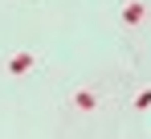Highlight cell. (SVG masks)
I'll use <instances>...</instances> for the list:
<instances>
[{
    "label": "cell",
    "mask_w": 151,
    "mask_h": 139,
    "mask_svg": "<svg viewBox=\"0 0 151 139\" xmlns=\"http://www.w3.org/2000/svg\"><path fill=\"white\" fill-rule=\"evenodd\" d=\"M74 106H78V111H94V106H98V94H94V90H78L74 94Z\"/></svg>",
    "instance_id": "obj_3"
},
{
    "label": "cell",
    "mask_w": 151,
    "mask_h": 139,
    "mask_svg": "<svg viewBox=\"0 0 151 139\" xmlns=\"http://www.w3.org/2000/svg\"><path fill=\"white\" fill-rule=\"evenodd\" d=\"M33 62H37L33 53H12V57H8V74H12V78H25L29 70H33Z\"/></svg>",
    "instance_id": "obj_2"
},
{
    "label": "cell",
    "mask_w": 151,
    "mask_h": 139,
    "mask_svg": "<svg viewBox=\"0 0 151 139\" xmlns=\"http://www.w3.org/2000/svg\"><path fill=\"white\" fill-rule=\"evenodd\" d=\"M135 106L147 111V106H151V90H139V94H135Z\"/></svg>",
    "instance_id": "obj_4"
},
{
    "label": "cell",
    "mask_w": 151,
    "mask_h": 139,
    "mask_svg": "<svg viewBox=\"0 0 151 139\" xmlns=\"http://www.w3.org/2000/svg\"><path fill=\"white\" fill-rule=\"evenodd\" d=\"M147 21V4L143 0H127L123 4V25H143Z\"/></svg>",
    "instance_id": "obj_1"
}]
</instances>
